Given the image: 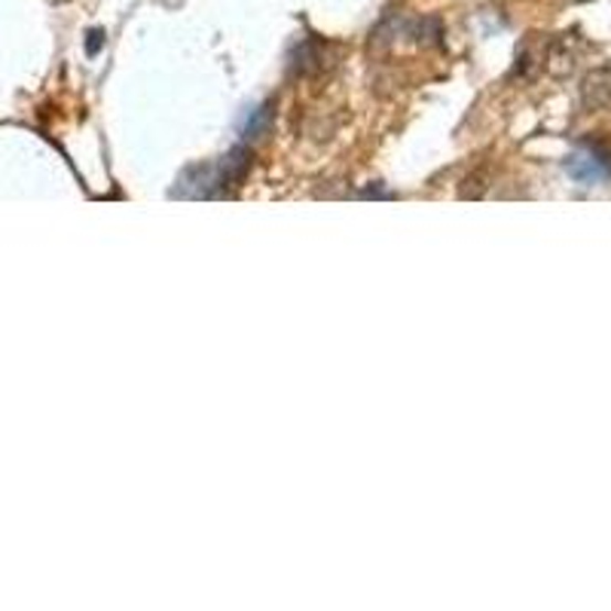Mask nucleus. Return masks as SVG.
<instances>
[{
	"instance_id": "1",
	"label": "nucleus",
	"mask_w": 611,
	"mask_h": 611,
	"mask_svg": "<svg viewBox=\"0 0 611 611\" xmlns=\"http://www.w3.org/2000/svg\"><path fill=\"white\" fill-rule=\"evenodd\" d=\"M566 171L578 183H599L611 178V144L599 141V138L584 141L566 159Z\"/></svg>"
},
{
	"instance_id": "2",
	"label": "nucleus",
	"mask_w": 611,
	"mask_h": 611,
	"mask_svg": "<svg viewBox=\"0 0 611 611\" xmlns=\"http://www.w3.org/2000/svg\"><path fill=\"white\" fill-rule=\"evenodd\" d=\"M587 40L578 31H566L545 46V67L554 80H569L587 55Z\"/></svg>"
},
{
	"instance_id": "3",
	"label": "nucleus",
	"mask_w": 611,
	"mask_h": 611,
	"mask_svg": "<svg viewBox=\"0 0 611 611\" xmlns=\"http://www.w3.org/2000/svg\"><path fill=\"white\" fill-rule=\"evenodd\" d=\"M581 105L584 110H609L611 107V65H599L587 71L581 80Z\"/></svg>"
},
{
	"instance_id": "4",
	"label": "nucleus",
	"mask_w": 611,
	"mask_h": 611,
	"mask_svg": "<svg viewBox=\"0 0 611 611\" xmlns=\"http://www.w3.org/2000/svg\"><path fill=\"white\" fill-rule=\"evenodd\" d=\"M270 119H273V110H270V105L257 107V110H254V117H251V123L245 126V138H257L261 131L270 129Z\"/></svg>"
},
{
	"instance_id": "5",
	"label": "nucleus",
	"mask_w": 611,
	"mask_h": 611,
	"mask_svg": "<svg viewBox=\"0 0 611 611\" xmlns=\"http://www.w3.org/2000/svg\"><path fill=\"white\" fill-rule=\"evenodd\" d=\"M535 71H538V53H535V50H523L520 59H517V67H514V74L523 80H533Z\"/></svg>"
},
{
	"instance_id": "6",
	"label": "nucleus",
	"mask_w": 611,
	"mask_h": 611,
	"mask_svg": "<svg viewBox=\"0 0 611 611\" xmlns=\"http://www.w3.org/2000/svg\"><path fill=\"white\" fill-rule=\"evenodd\" d=\"M89 46V53H98V46H102V31H92V43H86Z\"/></svg>"
}]
</instances>
